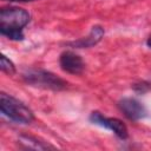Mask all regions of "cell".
I'll list each match as a JSON object with an SVG mask.
<instances>
[{
    "mask_svg": "<svg viewBox=\"0 0 151 151\" xmlns=\"http://www.w3.org/2000/svg\"><path fill=\"white\" fill-rule=\"evenodd\" d=\"M29 19V13L24 8L4 7L0 11V33L11 40H22V29Z\"/></svg>",
    "mask_w": 151,
    "mask_h": 151,
    "instance_id": "obj_1",
    "label": "cell"
},
{
    "mask_svg": "<svg viewBox=\"0 0 151 151\" xmlns=\"http://www.w3.org/2000/svg\"><path fill=\"white\" fill-rule=\"evenodd\" d=\"M0 109L6 117L15 123L29 124L34 120V114L28 106L19 99L4 92L0 94Z\"/></svg>",
    "mask_w": 151,
    "mask_h": 151,
    "instance_id": "obj_2",
    "label": "cell"
},
{
    "mask_svg": "<svg viewBox=\"0 0 151 151\" xmlns=\"http://www.w3.org/2000/svg\"><path fill=\"white\" fill-rule=\"evenodd\" d=\"M22 78L27 84L42 88L60 91L67 87L66 80L45 70H28L22 74Z\"/></svg>",
    "mask_w": 151,
    "mask_h": 151,
    "instance_id": "obj_3",
    "label": "cell"
},
{
    "mask_svg": "<svg viewBox=\"0 0 151 151\" xmlns=\"http://www.w3.org/2000/svg\"><path fill=\"white\" fill-rule=\"evenodd\" d=\"M90 122L92 124H96L98 126L105 127L110 131H112L118 138L120 139H126L129 137V131L126 125L117 118H111V117H105L98 111H93L90 114Z\"/></svg>",
    "mask_w": 151,
    "mask_h": 151,
    "instance_id": "obj_4",
    "label": "cell"
},
{
    "mask_svg": "<svg viewBox=\"0 0 151 151\" xmlns=\"http://www.w3.org/2000/svg\"><path fill=\"white\" fill-rule=\"evenodd\" d=\"M119 110L130 120H139L147 116L146 107L136 98L125 97L118 101Z\"/></svg>",
    "mask_w": 151,
    "mask_h": 151,
    "instance_id": "obj_5",
    "label": "cell"
},
{
    "mask_svg": "<svg viewBox=\"0 0 151 151\" xmlns=\"http://www.w3.org/2000/svg\"><path fill=\"white\" fill-rule=\"evenodd\" d=\"M59 65L63 71L70 74H80L85 68V64L81 57L72 51H65L60 54Z\"/></svg>",
    "mask_w": 151,
    "mask_h": 151,
    "instance_id": "obj_6",
    "label": "cell"
},
{
    "mask_svg": "<svg viewBox=\"0 0 151 151\" xmlns=\"http://www.w3.org/2000/svg\"><path fill=\"white\" fill-rule=\"evenodd\" d=\"M104 34H105L104 28H103L101 26H99V25H96V26L92 27L91 32H90L86 37H84V38H81V39H78V40H76V41H72V42H70L68 45L72 46V47H76V48H87V47H92V46L97 45V44L101 40V38L104 37Z\"/></svg>",
    "mask_w": 151,
    "mask_h": 151,
    "instance_id": "obj_7",
    "label": "cell"
},
{
    "mask_svg": "<svg viewBox=\"0 0 151 151\" xmlns=\"http://www.w3.org/2000/svg\"><path fill=\"white\" fill-rule=\"evenodd\" d=\"M20 142L22 144H26V146L28 149H38V150H46V149H54V146L47 144V143H44V142H40L39 139H37L35 137H32V136H27V134H22L20 137Z\"/></svg>",
    "mask_w": 151,
    "mask_h": 151,
    "instance_id": "obj_8",
    "label": "cell"
},
{
    "mask_svg": "<svg viewBox=\"0 0 151 151\" xmlns=\"http://www.w3.org/2000/svg\"><path fill=\"white\" fill-rule=\"evenodd\" d=\"M0 68H1L2 72L7 73L9 76L15 73V66H14V64L6 55H4V54H1V57H0Z\"/></svg>",
    "mask_w": 151,
    "mask_h": 151,
    "instance_id": "obj_9",
    "label": "cell"
},
{
    "mask_svg": "<svg viewBox=\"0 0 151 151\" xmlns=\"http://www.w3.org/2000/svg\"><path fill=\"white\" fill-rule=\"evenodd\" d=\"M151 88V86H150V84H147V83H145V81H140V83H137V84H133V90L137 92V93H145V92H147Z\"/></svg>",
    "mask_w": 151,
    "mask_h": 151,
    "instance_id": "obj_10",
    "label": "cell"
},
{
    "mask_svg": "<svg viewBox=\"0 0 151 151\" xmlns=\"http://www.w3.org/2000/svg\"><path fill=\"white\" fill-rule=\"evenodd\" d=\"M5 1H9V2H32V1H37V0H5Z\"/></svg>",
    "mask_w": 151,
    "mask_h": 151,
    "instance_id": "obj_11",
    "label": "cell"
},
{
    "mask_svg": "<svg viewBox=\"0 0 151 151\" xmlns=\"http://www.w3.org/2000/svg\"><path fill=\"white\" fill-rule=\"evenodd\" d=\"M146 45H147V46L151 48V35L147 38V40H146Z\"/></svg>",
    "mask_w": 151,
    "mask_h": 151,
    "instance_id": "obj_12",
    "label": "cell"
}]
</instances>
